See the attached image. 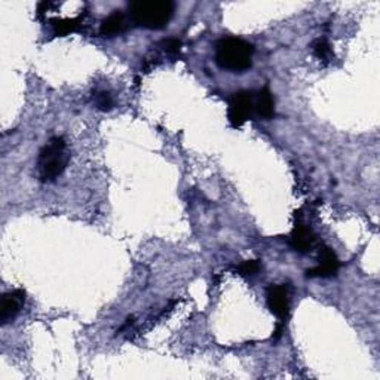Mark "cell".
<instances>
[{
	"instance_id": "6da1fadb",
	"label": "cell",
	"mask_w": 380,
	"mask_h": 380,
	"mask_svg": "<svg viewBox=\"0 0 380 380\" xmlns=\"http://www.w3.org/2000/svg\"><path fill=\"white\" fill-rule=\"evenodd\" d=\"M174 10L175 5L170 0H136L128 6L132 23L149 30L166 27L173 18Z\"/></svg>"
},
{
	"instance_id": "7a4b0ae2",
	"label": "cell",
	"mask_w": 380,
	"mask_h": 380,
	"mask_svg": "<svg viewBox=\"0 0 380 380\" xmlns=\"http://www.w3.org/2000/svg\"><path fill=\"white\" fill-rule=\"evenodd\" d=\"M254 45L240 38H223L216 45V63L229 72L242 73L253 64Z\"/></svg>"
},
{
	"instance_id": "3957f363",
	"label": "cell",
	"mask_w": 380,
	"mask_h": 380,
	"mask_svg": "<svg viewBox=\"0 0 380 380\" xmlns=\"http://www.w3.org/2000/svg\"><path fill=\"white\" fill-rule=\"evenodd\" d=\"M68 164L67 146L63 137H52L38 156V175L42 183H52L64 173Z\"/></svg>"
},
{
	"instance_id": "277c9868",
	"label": "cell",
	"mask_w": 380,
	"mask_h": 380,
	"mask_svg": "<svg viewBox=\"0 0 380 380\" xmlns=\"http://www.w3.org/2000/svg\"><path fill=\"white\" fill-rule=\"evenodd\" d=\"M254 113V92L238 91L229 99L227 116L233 128H241Z\"/></svg>"
},
{
	"instance_id": "5b68a950",
	"label": "cell",
	"mask_w": 380,
	"mask_h": 380,
	"mask_svg": "<svg viewBox=\"0 0 380 380\" xmlns=\"http://www.w3.org/2000/svg\"><path fill=\"white\" fill-rule=\"evenodd\" d=\"M266 302L269 311L279 321H286L290 314V290L286 284L269 286L266 290Z\"/></svg>"
},
{
	"instance_id": "8992f818",
	"label": "cell",
	"mask_w": 380,
	"mask_h": 380,
	"mask_svg": "<svg viewBox=\"0 0 380 380\" xmlns=\"http://www.w3.org/2000/svg\"><path fill=\"white\" fill-rule=\"evenodd\" d=\"M340 262L330 246L322 245L318 253V266L307 269V278H330L339 272Z\"/></svg>"
},
{
	"instance_id": "52a82bcc",
	"label": "cell",
	"mask_w": 380,
	"mask_h": 380,
	"mask_svg": "<svg viewBox=\"0 0 380 380\" xmlns=\"http://www.w3.org/2000/svg\"><path fill=\"white\" fill-rule=\"evenodd\" d=\"M24 303L25 293L23 290H12L10 293H5L2 297V305H0V321H2V325L14 321Z\"/></svg>"
},
{
	"instance_id": "ba28073f",
	"label": "cell",
	"mask_w": 380,
	"mask_h": 380,
	"mask_svg": "<svg viewBox=\"0 0 380 380\" xmlns=\"http://www.w3.org/2000/svg\"><path fill=\"white\" fill-rule=\"evenodd\" d=\"M314 242H315V236L312 231L302 222V220H300V216H299V220L294 225L293 232L290 235V240H288L290 246L294 251L307 253L312 250Z\"/></svg>"
},
{
	"instance_id": "9c48e42d",
	"label": "cell",
	"mask_w": 380,
	"mask_h": 380,
	"mask_svg": "<svg viewBox=\"0 0 380 380\" xmlns=\"http://www.w3.org/2000/svg\"><path fill=\"white\" fill-rule=\"evenodd\" d=\"M128 29L127 16L122 11H113L107 18H104L100 24V34L104 38H114L122 34Z\"/></svg>"
},
{
	"instance_id": "30bf717a",
	"label": "cell",
	"mask_w": 380,
	"mask_h": 380,
	"mask_svg": "<svg viewBox=\"0 0 380 380\" xmlns=\"http://www.w3.org/2000/svg\"><path fill=\"white\" fill-rule=\"evenodd\" d=\"M254 112L264 121H269L275 116V100L268 86L262 88L259 92L254 94Z\"/></svg>"
},
{
	"instance_id": "8fae6325",
	"label": "cell",
	"mask_w": 380,
	"mask_h": 380,
	"mask_svg": "<svg viewBox=\"0 0 380 380\" xmlns=\"http://www.w3.org/2000/svg\"><path fill=\"white\" fill-rule=\"evenodd\" d=\"M49 23H51L52 31H54L55 36H66V34L75 33L81 29L82 21H81V18H66V20L52 18Z\"/></svg>"
},
{
	"instance_id": "7c38bea8",
	"label": "cell",
	"mask_w": 380,
	"mask_h": 380,
	"mask_svg": "<svg viewBox=\"0 0 380 380\" xmlns=\"http://www.w3.org/2000/svg\"><path fill=\"white\" fill-rule=\"evenodd\" d=\"M312 52L318 60H322V61H329L333 57V51H331L330 43L327 42V39H324V38H318L314 40Z\"/></svg>"
},
{
	"instance_id": "4fadbf2b",
	"label": "cell",
	"mask_w": 380,
	"mask_h": 380,
	"mask_svg": "<svg viewBox=\"0 0 380 380\" xmlns=\"http://www.w3.org/2000/svg\"><path fill=\"white\" fill-rule=\"evenodd\" d=\"M262 270L260 260H246L236 268V272L242 277H254Z\"/></svg>"
},
{
	"instance_id": "5bb4252c",
	"label": "cell",
	"mask_w": 380,
	"mask_h": 380,
	"mask_svg": "<svg viewBox=\"0 0 380 380\" xmlns=\"http://www.w3.org/2000/svg\"><path fill=\"white\" fill-rule=\"evenodd\" d=\"M95 105L103 112H109L113 107V99L110 92L107 91H100L95 95Z\"/></svg>"
},
{
	"instance_id": "9a60e30c",
	"label": "cell",
	"mask_w": 380,
	"mask_h": 380,
	"mask_svg": "<svg viewBox=\"0 0 380 380\" xmlns=\"http://www.w3.org/2000/svg\"><path fill=\"white\" fill-rule=\"evenodd\" d=\"M181 47H183L181 40L175 39V38L165 39V40H162V43H161V48L166 52V54H170V55H177V54H180Z\"/></svg>"
},
{
	"instance_id": "2e32d148",
	"label": "cell",
	"mask_w": 380,
	"mask_h": 380,
	"mask_svg": "<svg viewBox=\"0 0 380 380\" xmlns=\"http://www.w3.org/2000/svg\"><path fill=\"white\" fill-rule=\"evenodd\" d=\"M282 330H284V325H282L281 322H278L275 331H273V334H272V339H273V340H278V339L281 338V335H282Z\"/></svg>"
}]
</instances>
